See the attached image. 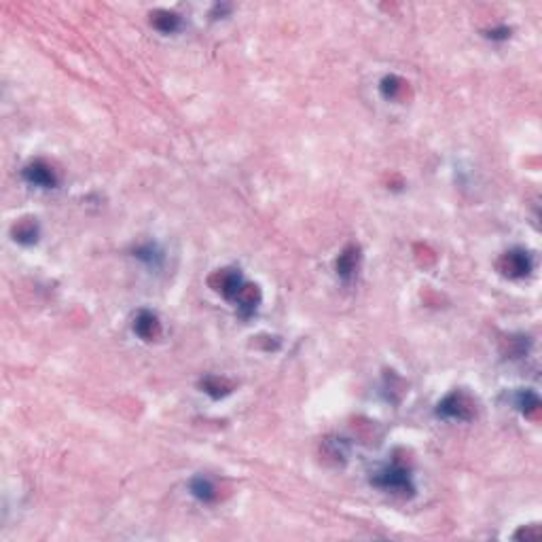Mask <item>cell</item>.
Instances as JSON below:
<instances>
[{
    "instance_id": "cell-1",
    "label": "cell",
    "mask_w": 542,
    "mask_h": 542,
    "mask_svg": "<svg viewBox=\"0 0 542 542\" xmlns=\"http://www.w3.org/2000/svg\"><path fill=\"white\" fill-rule=\"evenodd\" d=\"M373 483L377 487H382L384 492H392V494H413V481H411V472L404 464L400 462H392L390 466L382 468L375 477H373Z\"/></svg>"
},
{
    "instance_id": "cell-2",
    "label": "cell",
    "mask_w": 542,
    "mask_h": 542,
    "mask_svg": "<svg viewBox=\"0 0 542 542\" xmlns=\"http://www.w3.org/2000/svg\"><path fill=\"white\" fill-rule=\"evenodd\" d=\"M436 413L445 420H460V422H468L474 418V402L468 394L464 392H451L447 394L443 400L438 402Z\"/></svg>"
},
{
    "instance_id": "cell-3",
    "label": "cell",
    "mask_w": 542,
    "mask_h": 542,
    "mask_svg": "<svg viewBox=\"0 0 542 542\" xmlns=\"http://www.w3.org/2000/svg\"><path fill=\"white\" fill-rule=\"evenodd\" d=\"M498 267H500V271L506 278L519 280V278L530 276V271L534 267V261H532V256L525 250L517 248V250H508L506 254H502Z\"/></svg>"
},
{
    "instance_id": "cell-4",
    "label": "cell",
    "mask_w": 542,
    "mask_h": 542,
    "mask_svg": "<svg viewBox=\"0 0 542 542\" xmlns=\"http://www.w3.org/2000/svg\"><path fill=\"white\" fill-rule=\"evenodd\" d=\"M21 174H24L26 183H30L34 187H41V189H53L57 185L55 169L47 161H43V159H37V161L28 163Z\"/></svg>"
},
{
    "instance_id": "cell-5",
    "label": "cell",
    "mask_w": 542,
    "mask_h": 542,
    "mask_svg": "<svg viewBox=\"0 0 542 542\" xmlns=\"http://www.w3.org/2000/svg\"><path fill=\"white\" fill-rule=\"evenodd\" d=\"M244 284H246V282L242 280L240 271H235V269H221V271H216V274L210 278V286H212L218 295H223L225 299H229V301H233V299L237 297V292L242 290Z\"/></svg>"
},
{
    "instance_id": "cell-6",
    "label": "cell",
    "mask_w": 542,
    "mask_h": 542,
    "mask_svg": "<svg viewBox=\"0 0 542 542\" xmlns=\"http://www.w3.org/2000/svg\"><path fill=\"white\" fill-rule=\"evenodd\" d=\"M133 333L138 335L142 342H155L161 335V322L153 312L142 310L133 320Z\"/></svg>"
},
{
    "instance_id": "cell-7",
    "label": "cell",
    "mask_w": 542,
    "mask_h": 542,
    "mask_svg": "<svg viewBox=\"0 0 542 542\" xmlns=\"http://www.w3.org/2000/svg\"><path fill=\"white\" fill-rule=\"evenodd\" d=\"M358 263H360V250L356 246H348L337 259V274H339V278H344V280L354 278L356 269H358Z\"/></svg>"
},
{
    "instance_id": "cell-8",
    "label": "cell",
    "mask_w": 542,
    "mask_h": 542,
    "mask_svg": "<svg viewBox=\"0 0 542 542\" xmlns=\"http://www.w3.org/2000/svg\"><path fill=\"white\" fill-rule=\"evenodd\" d=\"M233 301L237 303V308H240V312L244 316H250V314H254V310L259 308V303H261V290L254 284H244L242 290L237 292V297Z\"/></svg>"
},
{
    "instance_id": "cell-9",
    "label": "cell",
    "mask_w": 542,
    "mask_h": 542,
    "mask_svg": "<svg viewBox=\"0 0 542 542\" xmlns=\"http://www.w3.org/2000/svg\"><path fill=\"white\" fill-rule=\"evenodd\" d=\"M13 237L15 242L24 244V246H30L39 240V223L34 218H24L19 223L13 225Z\"/></svg>"
},
{
    "instance_id": "cell-10",
    "label": "cell",
    "mask_w": 542,
    "mask_h": 542,
    "mask_svg": "<svg viewBox=\"0 0 542 542\" xmlns=\"http://www.w3.org/2000/svg\"><path fill=\"white\" fill-rule=\"evenodd\" d=\"M151 24L163 34H174L180 28V15L174 11H155L151 15Z\"/></svg>"
},
{
    "instance_id": "cell-11",
    "label": "cell",
    "mask_w": 542,
    "mask_h": 542,
    "mask_svg": "<svg viewBox=\"0 0 542 542\" xmlns=\"http://www.w3.org/2000/svg\"><path fill=\"white\" fill-rule=\"evenodd\" d=\"M380 89H382V95H384L386 100L396 102V100H402V95H404V91H406V83H404L400 77L390 75V77H386V79L382 81Z\"/></svg>"
},
{
    "instance_id": "cell-12",
    "label": "cell",
    "mask_w": 542,
    "mask_h": 542,
    "mask_svg": "<svg viewBox=\"0 0 542 542\" xmlns=\"http://www.w3.org/2000/svg\"><path fill=\"white\" fill-rule=\"evenodd\" d=\"M191 494H193L197 500H201V502H212V500H216V487H214V483H212L210 479H206V477H195V479L191 481Z\"/></svg>"
},
{
    "instance_id": "cell-13",
    "label": "cell",
    "mask_w": 542,
    "mask_h": 542,
    "mask_svg": "<svg viewBox=\"0 0 542 542\" xmlns=\"http://www.w3.org/2000/svg\"><path fill=\"white\" fill-rule=\"evenodd\" d=\"M517 404H519V409H521V413H523L525 418H538L540 398H538L534 392H530V390L521 392L519 398H517Z\"/></svg>"
},
{
    "instance_id": "cell-14",
    "label": "cell",
    "mask_w": 542,
    "mask_h": 542,
    "mask_svg": "<svg viewBox=\"0 0 542 542\" xmlns=\"http://www.w3.org/2000/svg\"><path fill=\"white\" fill-rule=\"evenodd\" d=\"M201 388H203V392L214 396V398H221V396L231 392V384L225 382V380H218V377H206L201 382Z\"/></svg>"
},
{
    "instance_id": "cell-15",
    "label": "cell",
    "mask_w": 542,
    "mask_h": 542,
    "mask_svg": "<svg viewBox=\"0 0 542 542\" xmlns=\"http://www.w3.org/2000/svg\"><path fill=\"white\" fill-rule=\"evenodd\" d=\"M487 37L494 39V41H504V39L511 37V30H508V28H496V30H489Z\"/></svg>"
}]
</instances>
